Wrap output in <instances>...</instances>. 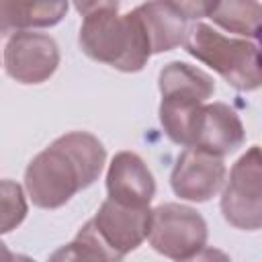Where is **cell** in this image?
Instances as JSON below:
<instances>
[{"instance_id": "obj_1", "label": "cell", "mask_w": 262, "mask_h": 262, "mask_svg": "<svg viewBox=\"0 0 262 262\" xmlns=\"http://www.w3.org/2000/svg\"><path fill=\"white\" fill-rule=\"evenodd\" d=\"M106 162V149L88 131L59 135L39 151L25 170V188L39 209H59L78 190L98 180Z\"/></svg>"}, {"instance_id": "obj_2", "label": "cell", "mask_w": 262, "mask_h": 262, "mask_svg": "<svg viewBox=\"0 0 262 262\" xmlns=\"http://www.w3.org/2000/svg\"><path fill=\"white\" fill-rule=\"evenodd\" d=\"M78 41L90 59L127 74L143 70L151 57L147 35L135 10L127 14L98 10L84 16Z\"/></svg>"}, {"instance_id": "obj_3", "label": "cell", "mask_w": 262, "mask_h": 262, "mask_svg": "<svg viewBox=\"0 0 262 262\" xmlns=\"http://www.w3.org/2000/svg\"><path fill=\"white\" fill-rule=\"evenodd\" d=\"M184 51L211 70L239 92L258 90L262 84L260 49L248 39H231L217 33L211 25L196 23L186 29Z\"/></svg>"}, {"instance_id": "obj_4", "label": "cell", "mask_w": 262, "mask_h": 262, "mask_svg": "<svg viewBox=\"0 0 262 262\" xmlns=\"http://www.w3.org/2000/svg\"><path fill=\"white\" fill-rule=\"evenodd\" d=\"M207 221L192 207L162 203L151 209L147 239L149 246L172 260L196 258L207 246Z\"/></svg>"}, {"instance_id": "obj_5", "label": "cell", "mask_w": 262, "mask_h": 262, "mask_svg": "<svg viewBox=\"0 0 262 262\" xmlns=\"http://www.w3.org/2000/svg\"><path fill=\"white\" fill-rule=\"evenodd\" d=\"M223 219L246 231L262 225V158L260 147L252 145L229 170V180L221 186Z\"/></svg>"}, {"instance_id": "obj_6", "label": "cell", "mask_w": 262, "mask_h": 262, "mask_svg": "<svg viewBox=\"0 0 262 262\" xmlns=\"http://www.w3.org/2000/svg\"><path fill=\"white\" fill-rule=\"evenodd\" d=\"M149 217V207H129L108 196L90 219L106 260H121L141 246L147 239Z\"/></svg>"}, {"instance_id": "obj_7", "label": "cell", "mask_w": 262, "mask_h": 262, "mask_svg": "<svg viewBox=\"0 0 262 262\" xmlns=\"http://www.w3.org/2000/svg\"><path fill=\"white\" fill-rule=\"evenodd\" d=\"M59 66V47L45 33H12L4 47V70L20 84H43Z\"/></svg>"}, {"instance_id": "obj_8", "label": "cell", "mask_w": 262, "mask_h": 262, "mask_svg": "<svg viewBox=\"0 0 262 262\" xmlns=\"http://www.w3.org/2000/svg\"><path fill=\"white\" fill-rule=\"evenodd\" d=\"M227 168L221 156L201 147H186L170 174V186L176 196L192 203L213 199L225 184Z\"/></svg>"}, {"instance_id": "obj_9", "label": "cell", "mask_w": 262, "mask_h": 262, "mask_svg": "<svg viewBox=\"0 0 262 262\" xmlns=\"http://www.w3.org/2000/svg\"><path fill=\"white\" fill-rule=\"evenodd\" d=\"M244 139H246V131L242 119L229 104L211 102L201 106L190 147H201L205 151L223 158L235 151L237 147H242Z\"/></svg>"}, {"instance_id": "obj_10", "label": "cell", "mask_w": 262, "mask_h": 262, "mask_svg": "<svg viewBox=\"0 0 262 262\" xmlns=\"http://www.w3.org/2000/svg\"><path fill=\"white\" fill-rule=\"evenodd\" d=\"M106 192L123 205L149 207L156 194V180L147 164L135 151H119L108 164Z\"/></svg>"}, {"instance_id": "obj_11", "label": "cell", "mask_w": 262, "mask_h": 262, "mask_svg": "<svg viewBox=\"0 0 262 262\" xmlns=\"http://www.w3.org/2000/svg\"><path fill=\"white\" fill-rule=\"evenodd\" d=\"M149 41V51L164 53L182 45L186 35V18L168 0H147L135 8Z\"/></svg>"}, {"instance_id": "obj_12", "label": "cell", "mask_w": 262, "mask_h": 262, "mask_svg": "<svg viewBox=\"0 0 262 262\" xmlns=\"http://www.w3.org/2000/svg\"><path fill=\"white\" fill-rule=\"evenodd\" d=\"M70 0H0V35L55 27Z\"/></svg>"}, {"instance_id": "obj_13", "label": "cell", "mask_w": 262, "mask_h": 262, "mask_svg": "<svg viewBox=\"0 0 262 262\" xmlns=\"http://www.w3.org/2000/svg\"><path fill=\"white\" fill-rule=\"evenodd\" d=\"M160 94H180L190 96L201 102H207L215 92V80L201 68L184 63V61H170L160 70L158 76Z\"/></svg>"}, {"instance_id": "obj_14", "label": "cell", "mask_w": 262, "mask_h": 262, "mask_svg": "<svg viewBox=\"0 0 262 262\" xmlns=\"http://www.w3.org/2000/svg\"><path fill=\"white\" fill-rule=\"evenodd\" d=\"M203 104L205 102L190 98V96H180V94L162 96L158 115H160V125H162L164 133L174 143L190 147L192 135H194V125H196Z\"/></svg>"}, {"instance_id": "obj_15", "label": "cell", "mask_w": 262, "mask_h": 262, "mask_svg": "<svg viewBox=\"0 0 262 262\" xmlns=\"http://www.w3.org/2000/svg\"><path fill=\"white\" fill-rule=\"evenodd\" d=\"M209 18L229 33L246 39H258L262 6L258 0H219Z\"/></svg>"}, {"instance_id": "obj_16", "label": "cell", "mask_w": 262, "mask_h": 262, "mask_svg": "<svg viewBox=\"0 0 262 262\" xmlns=\"http://www.w3.org/2000/svg\"><path fill=\"white\" fill-rule=\"evenodd\" d=\"M29 213L25 190L14 180H0V235L16 229Z\"/></svg>"}, {"instance_id": "obj_17", "label": "cell", "mask_w": 262, "mask_h": 262, "mask_svg": "<svg viewBox=\"0 0 262 262\" xmlns=\"http://www.w3.org/2000/svg\"><path fill=\"white\" fill-rule=\"evenodd\" d=\"M186 20H201L205 16H209L213 12V8L217 6L219 0H168Z\"/></svg>"}, {"instance_id": "obj_18", "label": "cell", "mask_w": 262, "mask_h": 262, "mask_svg": "<svg viewBox=\"0 0 262 262\" xmlns=\"http://www.w3.org/2000/svg\"><path fill=\"white\" fill-rule=\"evenodd\" d=\"M74 6L82 16H88L98 10H117L119 0H74Z\"/></svg>"}, {"instance_id": "obj_19", "label": "cell", "mask_w": 262, "mask_h": 262, "mask_svg": "<svg viewBox=\"0 0 262 262\" xmlns=\"http://www.w3.org/2000/svg\"><path fill=\"white\" fill-rule=\"evenodd\" d=\"M0 258H8V260H10V258H14V254H10L2 242H0Z\"/></svg>"}]
</instances>
